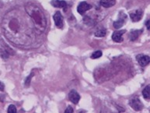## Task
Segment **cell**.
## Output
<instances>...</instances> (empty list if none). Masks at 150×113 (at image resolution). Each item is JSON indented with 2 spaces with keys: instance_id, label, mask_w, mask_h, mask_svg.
I'll use <instances>...</instances> for the list:
<instances>
[{
  "instance_id": "12",
  "label": "cell",
  "mask_w": 150,
  "mask_h": 113,
  "mask_svg": "<svg viewBox=\"0 0 150 113\" xmlns=\"http://www.w3.org/2000/svg\"><path fill=\"white\" fill-rule=\"evenodd\" d=\"M116 3V0H100V4L104 8H110Z\"/></svg>"
},
{
  "instance_id": "20",
  "label": "cell",
  "mask_w": 150,
  "mask_h": 113,
  "mask_svg": "<svg viewBox=\"0 0 150 113\" xmlns=\"http://www.w3.org/2000/svg\"><path fill=\"white\" fill-rule=\"evenodd\" d=\"M65 113H72L73 112V109H72V108L71 106H69L67 109H65Z\"/></svg>"
},
{
  "instance_id": "8",
  "label": "cell",
  "mask_w": 150,
  "mask_h": 113,
  "mask_svg": "<svg viewBox=\"0 0 150 113\" xmlns=\"http://www.w3.org/2000/svg\"><path fill=\"white\" fill-rule=\"evenodd\" d=\"M125 32L126 31L125 30H123V31H114L112 34V40L114 42H117V43L122 42V41H123L122 35H123Z\"/></svg>"
},
{
  "instance_id": "11",
  "label": "cell",
  "mask_w": 150,
  "mask_h": 113,
  "mask_svg": "<svg viewBox=\"0 0 150 113\" xmlns=\"http://www.w3.org/2000/svg\"><path fill=\"white\" fill-rule=\"evenodd\" d=\"M126 18H127V16L126 15L123 14L122 13H121V16L119 17V19L117 21L114 22V28H116V29H119V28H121L124 24H125V23Z\"/></svg>"
},
{
  "instance_id": "3",
  "label": "cell",
  "mask_w": 150,
  "mask_h": 113,
  "mask_svg": "<svg viewBox=\"0 0 150 113\" xmlns=\"http://www.w3.org/2000/svg\"><path fill=\"white\" fill-rule=\"evenodd\" d=\"M129 105L134 111H141L143 109V104L138 97H133L129 101Z\"/></svg>"
},
{
  "instance_id": "13",
  "label": "cell",
  "mask_w": 150,
  "mask_h": 113,
  "mask_svg": "<svg viewBox=\"0 0 150 113\" xmlns=\"http://www.w3.org/2000/svg\"><path fill=\"white\" fill-rule=\"evenodd\" d=\"M142 31V30H134V31H131V33L129 34V38H130L131 41H134L137 40L139 35L141 34Z\"/></svg>"
},
{
  "instance_id": "5",
  "label": "cell",
  "mask_w": 150,
  "mask_h": 113,
  "mask_svg": "<svg viewBox=\"0 0 150 113\" xmlns=\"http://www.w3.org/2000/svg\"><path fill=\"white\" fill-rule=\"evenodd\" d=\"M136 59L139 65L141 66H146L150 62V58L149 55L144 54H139L136 56Z\"/></svg>"
},
{
  "instance_id": "6",
  "label": "cell",
  "mask_w": 150,
  "mask_h": 113,
  "mask_svg": "<svg viewBox=\"0 0 150 113\" xmlns=\"http://www.w3.org/2000/svg\"><path fill=\"white\" fill-rule=\"evenodd\" d=\"M92 9V6L88 4L86 2H82L79 4L77 7V11L79 14H84L86 11Z\"/></svg>"
},
{
  "instance_id": "7",
  "label": "cell",
  "mask_w": 150,
  "mask_h": 113,
  "mask_svg": "<svg viewBox=\"0 0 150 113\" xmlns=\"http://www.w3.org/2000/svg\"><path fill=\"white\" fill-rule=\"evenodd\" d=\"M130 17L133 22H138L142 17V11L141 9H135L134 11L130 12Z\"/></svg>"
},
{
  "instance_id": "10",
  "label": "cell",
  "mask_w": 150,
  "mask_h": 113,
  "mask_svg": "<svg viewBox=\"0 0 150 113\" xmlns=\"http://www.w3.org/2000/svg\"><path fill=\"white\" fill-rule=\"evenodd\" d=\"M51 4L55 8H63L65 11H66L67 9V3L63 0H52Z\"/></svg>"
},
{
  "instance_id": "21",
  "label": "cell",
  "mask_w": 150,
  "mask_h": 113,
  "mask_svg": "<svg viewBox=\"0 0 150 113\" xmlns=\"http://www.w3.org/2000/svg\"><path fill=\"white\" fill-rule=\"evenodd\" d=\"M5 88V85L2 82L0 81V91H3Z\"/></svg>"
},
{
  "instance_id": "15",
  "label": "cell",
  "mask_w": 150,
  "mask_h": 113,
  "mask_svg": "<svg viewBox=\"0 0 150 113\" xmlns=\"http://www.w3.org/2000/svg\"><path fill=\"white\" fill-rule=\"evenodd\" d=\"M150 86L149 85H147V86L144 88V90H142V95L145 99L149 100L150 97V91H149Z\"/></svg>"
},
{
  "instance_id": "2",
  "label": "cell",
  "mask_w": 150,
  "mask_h": 113,
  "mask_svg": "<svg viewBox=\"0 0 150 113\" xmlns=\"http://www.w3.org/2000/svg\"><path fill=\"white\" fill-rule=\"evenodd\" d=\"M25 10L31 19L37 34H43L47 28V23L45 14L42 9L34 2H28L25 5Z\"/></svg>"
},
{
  "instance_id": "4",
  "label": "cell",
  "mask_w": 150,
  "mask_h": 113,
  "mask_svg": "<svg viewBox=\"0 0 150 113\" xmlns=\"http://www.w3.org/2000/svg\"><path fill=\"white\" fill-rule=\"evenodd\" d=\"M54 18V23H55V26L56 27L59 28V29H62L64 27V21H63V16L62 15L60 12L58 11L55 13V14L53 16Z\"/></svg>"
},
{
  "instance_id": "18",
  "label": "cell",
  "mask_w": 150,
  "mask_h": 113,
  "mask_svg": "<svg viewBox=\"0 0 150 113\" xmlns=\"http://www.w3.org/2000/svg\"><path fill=\"white\" fill-rule=\"evenodd\" d=\"M7 112H8L9 113H15L17 112V110H16L15 105H13V104H10V105L9 106V108H8Z\"/></svg>"
},
{
  "instance_id": "19",
  "label": "cell",
  "mask_w": 150,
  "mask_h": 113,
  "mask_svg": "<svg viewBox=\"0 0 150 113\" xmlns=\"http://www.w3.org/2000/svg\"><path fill=\"white\" fill-rule=\"evenodd\" d=\"M33 76H34V73H30V74L29 75V77L25 80V85L27 87L29 86L30 84V80H31V78L33 77Z\"/></svg>"
},
{
  "instance_id": "9",
  "label": "cell",
  "mask_w": 150,
  "mask_h": 113,
  "mask_svg": "<svg viewBox=\"0 0 150 113\" xmlns=\"http://www.w3.org/2000/svg\"><path fill=\"white\" fill-rule=\"evenodd\" d=\"M69 101H71L73 104H78L79 100H80V96H79L77 91L72 90L69 94Z\"/></svg>"
},
{
  "instance_id": "22",
  "label": "cell",
  "mask_w": 150,
  "mask_h": 113,
  "mask_svg": "<svg viewBox=\"0 0 150 113\" xmlns=\"http://www.w3.org/2000/svg\"><path fill=\"white\" fill-rule=\"evenodd\" d=\"M146 27H147V29L149 30L150 29V27H149V20L146 21Z\"/></svg>"
},
{
  "instance_id": "16",
  "label": "cell",
  "mask_w": 150,
  "mask_h": 113,
  "mask_svg": "<svg viewBox=\"0 0 150 113\" xmlns=\"http://www.w3.org/2000/svg\"><path fill=\"white\" fill-rule=\"evenodd\" d=\"M102 55H103V52L100 50H97L96 52H94L92 55H91V59H99V58H100L102 56Z\"/></svg>"
},
{
  "instance_id": "14",
  "label": "cell",
  "mask_w": 150,
  "mask_h": 113,
  "mask_svg": "<svg viewBox=\"0 0 150 113\" xmlns=\"http://www.w3.org/2000/svg\"><path fill=\"white\" fill-rule=\"evenodd\" d=\"M107 34V30L105 28H100L95 32V36L98 37V38H102L104 37Z\"/></svg>"
},
{
  "instance_id": "1",
  "label": "cell",
  "mask_w": 150,
  "mask_h": 113,
  "mask_svg": "<svg viewBox=\"0 0 150 113\" xmlns=\"http://www.w3.org/2000/svg\"><path fill=\"white\" fill-rule=\"evenodd\" d=\"M3 34L18 47L29 48L37 42V33L30 16L19 9L7 12L2 22Z\"/></svg>"
},
{
  "instance_id": "17",
  "label": "cell",
  "mask_w": 150,
  "mask_h": 113,
  "mask_svg": "<svg viewBox=\"0 0 150 113\" xmlns=\"http://www.w3.org/2000/svg\"><path fill=\"white\" fill-rule=\"evenodd\" d=\"M83 21H84V23H85L86 24H87V25H93L94 23V20L93 19H91L90 17V16H85L84 17V19H83Z\"/></svg>"
}]
</instances>
